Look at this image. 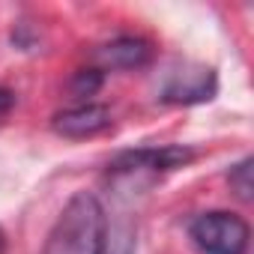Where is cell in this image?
<instances>
[{"label": "cell", "instance_id": "cell-4", "mask_svg": "<svg viewBox=\"0 0 254 254\" xmlns=\"http://www.w3.org/2000/svg\"><path fill=\"white\" fill-rule=\"evenodd\" d=\"M212 93H215V72L209 66L183 63L168 72L159 90V99L174 102V105H189V102H206L212 99Z\"/></svg>", "mask_w": 254, "mask_h": 254}, {"label": "cell", "instance_id": "cell-10", "mask_svg": "<svg viewBox=\"0 0 254 254\" xmlns=\"http://www.w3.org/2000/svg\"><path fill=\"white\" fill-rule=\"evenodd\" d=\"M0 254H6V233L0 230Z\"/></svg>", "mask_w": 254, "mask_h": 254}, {"label": "cell", "instance_id": "cell-6", "mask_svg": "<svg viewBox=\"0 0 254 254\" xmlns=\"http://www.w3.org/2000/svg\"><path fill=\"white\" fill-rule=\"evenodd\" d=\"M51 129L63 138L72 141H84V138H96L102 132L111 129V111L105 105H93V102H81L75 108H66L60 114H54Z\"/></svg>", "mask_w": 254, "mask_h": 254}, {"label": "cell", "instance_id": "cell-3", "mask_svg": "<svg viewBox=\"0 0 254 254\" xmlns=\"http://www.w3.org/2000/svg\"><path fill=\"white\" fill-rule=\"evenodd\" d=\"M194 159L189 147H153V150H129L120 153L111 165V177H159L177 168H186Z\"/></svg>", "mask_w": 254, "mask_h": 254}, {"label": "cell", "instance_id": "cell-7", "mask_svg": "<svg viewBox=\"0 0 254 254\" xmlns=\"http://www.w3.org/2000/svg\"><path fill=\"white\" fill-rule=\"evenodd\" d=\"M227 183H230V189L236 191V197L248 203V200L254 197V159L248 156V159H242L239 165H233L230 174H227Z\"/></svg>", "mask_w": 254, "mask_h": 254}, {"label": "cell", "instance_id": "cell-8", "mask_svg": "<svg viewBox=\"0 0 254 254\" xmlns=\"http://www.w3.org/2000/svg\"><path fill=\"white\" fill-rule=\"evenodd\" d=\"M99 87H102V72H96V69H81V72L72 78V96H75V99H87V96H93Z\"/></svg>", "mask_w": 254, "mask_h": 254}, {"label": "cell", "instance_id": "cell-2", "mask_svg": "<svg viewBox=\"0 0 254 254\" xmlns=\"http://www.w3.org/2000/svg\"><path fill=\"white\" fill-rule=\"evenodd\" d=\"M194 245L203 254H245L248 251V239H251V227L242 215L236 212H203L191 221L189 227Z\"/></svg>", "mask_w": 254, "mask_h": 254}, {"label": "cell", "instance_id": "cell-9", "mask_svg": "<svg viewBox=\"0 0 254 254\" xmlns=\"http://www.w3.org/2000/svg\"><path fill=\"white\" fill-rule=\"evenodd\" d=\"M12 108H15V93L6 90V87H0V123L12 114Z\"/></svg>", "mask_w": 254, "mask_h": 254}, {"label": "cell", "instance_id": "cell-5", "mask_svg": "<svg viewBox=\"0 0 254 254\" xmlns=\"http://www.w3.org/2000/svg\"><path fill=\"white\" fill-rule=\"evenodd\" d=\"M93 66L96 72H114V69H141L153 60V45L141 36H117L93 51Z\"/></svg>", "mask_w": 254, "mask_h": 254}, {"label": "cell", "instance_id": "cell-1", "mask_svg": "<svg viewBox=\"0 0 254 254\" xmlns=\"http://www.w3.org/2000/svg\"><path fill=\"white\" fill-rule=\"evenodd\" d=\"M105 248H108L105 209L93 191H78L57 215L39 254H105Z\"/></svg>", "mask_w": 254, "mask_h": 254}]
</instances>
